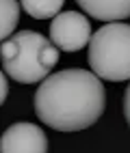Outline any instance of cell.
Masks as SVG:
<instances>
[{
	"instance_id": "obj_2",
	"label": "cell",
	"mask_w": 130,
	"mask_h": 153,
	"mask_svg": "<svg viewBox=\"0 0 130 153\" xmlns=\"http://www.w3.org/2000/svg\"><path fill=\"white\" fill-rule=\"evenodd\" d=\"M0 60L9 78L35 84L46 80L59 63V48L35 30H20L0 43Z\"/></svg>"
},
{
	"instance_id": "obj_3",
	"label": "cell",
	"mask_w": 130,
	"mask_h": 153,
	"mask_svg": "<svg viewBox=\"0 0 130 153\" xmlns=\"http://www.w3.org/2000/svg\"><path fill=\"white\" fill-rule=\"evenodd\" d=\"M89 67L108 82L130 80V24L108 22L91 35Z\"/></svg>"
},
{
	"instance_id": "obj_1",
	"label": "cell",
	"mask_w": 130,
	"mask_h": 153,
	"mask_svg": "<svg viewBox=\"0 0 130 153\" xmlns=\"http://www.w3.org/2000/svg\"><path fill=\"white\" fill-rule=\"evenodd\" d=\"M106 108L102 78L85 69H65L41 80L35 93L37 119L56 131L91 127Z\"/></svg>"
},
{
	"instance_id": "obj_7",
	"label": "cell",
	"mask_w": 130,
	"mask_h": 153,
	"mask_svg": "<svg viewBox=\"0 0 130 153\" xmlns=\"http://www.w3.org/2000/svg\"><path fill=\"white\" fill-rule=\"evenodd\" d=\"M17 22H20L17 0H0V43L15 33Z\"/></svg>"
},
{
	"instance_id": "obj_8",
	"label": "cell",
	"mask_w": 130,
	"mask_h": 153,
	"mask_svg": "<svg viewBox=\"0 0 130 153\" xmlns=\"http://www.w3.org/2000/svg\"><path fill=\"white\" fill-rule=\"evenodd\" d=\"M65 0H20L22 9L35 19H50L59 15Z\"/></svg>"
},
{
	"instance_id": "obj_4",
	"label": "cell",
	"mask_w": 130,
	"mask_h": 153,
	"mask_svg": "<svg viewBox=\"0 0 130 153\" xmlns=\"http://www.w3.org/2000/svg\"><path fill=\"white\" fill-rule=\"evenodd\" d=\"M50 41L63 52H78L91 41V24L78 11H63L50 22Z\"/></svg>"
},
{
	"instance_id": "obj_5",
	"label": "cell",
	"mask_w": 130,
	"mask_h": 153,
	"mask_svg": "<svg viewBox=\"0 0 130 153\" xmlns=\"http://www.w3.org/2000/svg\"><path fill=\"white\" fill-rule=\"evenodd\" d=\"M0 153H48V138L35 123H13L0 138Z\"/></svg>"
},
{
	"instance_id": "obj_9",
	"label": "cell",
	"mask_w": 130,
	"mask_h": 153,
	"mask_svg": "<svg viewBox=\"0 0 130 153\" xmlns=\"http://www.w3.org/2000/svg\"><path fill=\"white\" fill-rule=\"evenodd\" d=\"M7 93H9V84H7V78H5V74L0 71V106L5 104Z\"/></svg>"
},
{
	"instance_id": "obj_10",
	"label": "cell",
	"mask_w": 130,
	"mask_h": 153,
	"mask_svg": "<svg viewBox=\"0 0 130 153\" xmlns=\"http://www.w3.org/2000/svg\"><path fill=\"white\" fill-rule=\"evenodd\" d=\"M124 117H126L128 125H130V84H128L126 93H124Z\"/></svg>"
},
{
	"instance_id": "obj_6",
	"label": "cell",
	"mask_w": 130,
	"mask_h": 153,
	"mask_svg": "<svg viewBox=\"0 0 130 153\" xmlns=\"http://www.w3.org/2000/svg\"><path fill=\"white\" fill-rule=\"evenodd\" d=\"M87 15L100 22H119L130 17V0H76Z\"/></svg>"
}]
</instances>
